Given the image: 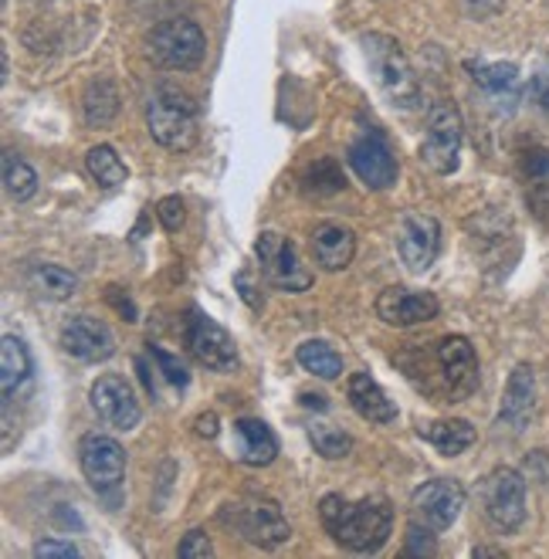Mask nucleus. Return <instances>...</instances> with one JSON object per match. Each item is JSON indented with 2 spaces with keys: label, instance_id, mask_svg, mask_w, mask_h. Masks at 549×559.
<instances>
[{
  "label": "nucleus",
  "instance_id": "nucleus-1",
  "mask_svg": "<svg viewBox=\"0 0 549 559\" xmlns=\"http://www.w3.org/2000/svg\"><path fill=\"white\" fill-rule=\"evenodd\" d=\"M326 533L349 552H377L394 530V509L383 499L346 502L343 496H326L319 502Z\"/></svg>",
  "mask_w": 549,
  "mask_h": 559
},
{
  "label": "nucleus",
  "instance_id": "nucleus-2",
  "mask_svg": "<svg viewBox=\"0 0 549 559\" xmlns=\"http://www.w3.org/2000/svg\"><path fill=\"white\" fill-rule=\"evenodd\" d=\"M360 45H363L370 72H373V82L383 92L386 103L404 112L421 106V82H417V75L410 69V58L404 55L401 41L373 31V35H363Z\"/></svg>",
  "mask_w": 549,
  "mask_h": 559
},
{
  "label": "nucleus",
  "instance_id": "nucleus-3",
  "mask_svg": "<svg viewBox=\"0 0 549 559\" xmlns=\"http://www.w3.org/2000/svg\"><path fill=\"white\" fill-rule=\"evenodd\" d=\"M146 129L164 150H190L198 143V109H193L190 95L170 85L159 88L146 106Z\"/></svg>",
  "mask_w": 549,
  "mask_h": 559
},
{
  "label": "nucleus",
  "instance_id": "nucleus-4",
  "mask_svg": "<svg viewBox=\"0 0 549 559\" xmlns=\"http://www.w3.org/2000/svg\"><path fill=\"white\" fill-rule=\"evenodd\" d=\"M204 51H207V38L201 24L190 17H170L164 24H156L150 35V58L159 69L193 72L204 61Z\"/></svg>",
  "mask_w": 549,
  "mask_h": 559
},
{
  "label": "nucleus",
  "instance_id": "nucleus-5",
  "mask_svg": "<svg viewBox=\"0 0 549 559\" xmlns=\"http://www.w3.org/2000/svg\"><path fill=\"white\" fill-rule=\"evenodd\" d=\"M481 509L499 533H515L526 522V478L515 468H496L478 485Z\"/></svg>",
  "mask_w": 549,
  "mask_h": 559
},
{
  "label": "nucleus",
  "instance_id": "nucleus-6",
  "mask_svg": "<svg viewBox=\"0 0 549 559\" xmlns=\"http://www.w3.org/2000/svg\"><path fill=\"white\" fill-rule=\"evenodd\" d=\"M465 140V122L462 112L451 103H434L428 112V129H425V143H421V163L441 177L458 170V153Z\"/></svg>",
  "mask_w": 549,
  "mask_h": 559
},
{
  "label": "nucleus",
  "instance_id": "nucleus-7",
  "mask_svg": "<svg viewBox=\"0 0 549 559\" xmlns=\"http://www.w3.org/2000/svg\"><path fill=\"white\" fill-rule=\"evenodd\" d=\"M224 522L235 525L248 543L262 546V549H275L293 536L278 502H272L265 496H244L241 502L228 506L224 509Z\"/></svg>",
  "mask_w": 549,
  "mask_h": 559
},
{
  "label": "nucleus",
  "instance_id": "nucleus-8",
  "mask_svg": "<svg viewBox=\"0 0 549 559\" xmlns=\"http://www.w3.org/2000/svg\"><path fill=\"white\" fill-rule=\"evenodd\" d=\"M79 465L85 481L99 491L103 499L119 502V488L126 478V451L109 435H85L79 441Z\"/></svg>",
  "mask_w": 549,
  "mask_h": 559
},
{
  "label": "nucleus",
  "instance_id": "nucleus-9",
  "mask_svg": "<svg viewBox=\"0 0 549 559\" xmlns=\"http://www.w3.org/2000/svg\"><path fill=\"white\" fill-rule=\"evenodd\" d=\"M465 509V488L455 478H434L414 488L410 496V522L425 525L431 533H444L455 525Z\"/></svg>",
  "mask_w": 549,
  "mask_h": 559
},
{
  "label": "nucleus",
  "instance_id": "nucleus-10",
  "mask_svg": "<svg viewBox=\"0 0 549 559\" xmlns=\"http://www.w3.org/2000/svg\"><path fill=\"white\" fill-rule=\"evenodd\" d=\"M346 159H349L353 174H357L370 190H391L401 177L397 156L380 129H363V133L349 143Z\"/></svg>",
  "mask_w": 549,
  "mask_h": 559
},
{
  "label": "nucleus",
  "instance_id": "nucleus-11",
  "mask_svg": "<svg viewBox=\"0 0 549 559\" xmlns=\"http://www.w3.org/2000/svg\"><path fill=\"white\" fill-rule=\"evenodd\" d=\"M258 265H262L265 278L282 292H306L312 285V272L302 265V258L293 241H285L275 231H262L254 241Z\"/></svg>",
  "mask_w": 549,
  "mask_h": 559
},
{
  "label": "nucleus",
  "instance_id": "nucleus-12",
  "mask_svg": "<svg viewBox=\"0 0 549 559\" xmlns=\"http://www.w3.org/2000/svg\"><path fill=\"white\" fill-rule=\"evenodd\" d=\"M397 254L414 275H425L441 254V224L431 214L407 211L397 221Z\"/></svg>",
  "mask_w": 549,
  "mask_h": 559
},
{
  "label": "nucleus",
  "instance_id": "nucleus-13",
  "mask_svg": "<svg viewBox=\"0 0 549 559\" xmlns=\"http://www.w3.org/2000/svg\"><path fill=\"white\" fill-rule=\"evenodd\" d=\"M187 346L198 364H204L214 373H235L238 370V346L231 333L220 322L193 312L187 322Z\"/></svg>",
  "mask_w": 549,
  "mask_h": 559
},
{
  "label": "nucleus",
  "instance_id": "nucleus-14",
  "mask_svg": "<svg viewBox=\"0 0 549 559\" xmlns=\"http://www.w3.org/2000/svg\"><path fill=\"white\" fill-rule=\"evenodd\" d=\"M88 401H92V411L99 414V420H106L109 427H116V431H133L143 417L133 386L116 373H106L95 380L88 390Z\"/></svg>",
  "mask_w": 549,
  "mask_h": 559
},
{
  "label": "nucleus",
  "instance_id": "nucleus-15",
  "mask_svg": "<svg viewBox=\"0 0 549 559\" xmlns=\"http://www.w3.org/2000/svg\"><path fill=\"white\" fill-rule=\"evenodd\" d=\"M61 349L82 359V364H99L116 353V336L103 319L92 316H75L61 325Z\"/></svg>",
  "mask_w": 549,
  "mask_h": 559
},
{
  "label": "nucleus",
  "instance_id": "nucleus-16",
  "mask_svg": "<svg viewBox=\"0 0 549 559\" xmlns=\"http://www.w3.org/2000/svg\"><path fill=\"white\" fill-rule=\"evenodd\" d=\"M441 377L447 383V393L455 401L468 397V393L478 386V356L475 346L465 336H444L434 349Z\"/></svg>",
  "mask_w": 549,
  "mask_h": 559
},
{
  "label": "nucleus",
  "instance_id": "nucleus-17",
  "mask_svg": "<svg viewBox=\"0 0 549 559\" xmlns=\"http://www.w3.org/2000/svg\"><path fill=\"white\" fill-rule=\"evenodd\" d=\"M438 299L431 292H414V288H383L377 295V316L386 322V325H397V329H407V325H421V322H431L438 319Z\"/></svg>",
  "mask_w": 549,
  "mask_h": 559
},
{
  "label": "nucleus",
  "instance_id": "nucleus-18",
  "mask_svg": "<svg viewBox=\"0 0 549 559\" xmlns=\"http://www.w3.org/2000/svg\"><path fill=\"white\" fill-rule=\"evenodd\" d=\"M533 414H536V373L529 364H520L505 383L499 417H502V424L512 427V431H526Z\"/></svg>",
  "mask_w": 549,
  "mask_h": 559
},
{
  "label": "nucleus",
  "instance_id": "nucleus-19",
  "mask_svg": "<svg viewBox=\"0 0 549 559\" xmlns=\"http://www.w3.org/2000/svg\"><path fill=\"white\" fill-rule=\"evenodd\" d=\"M312 258H315V265L322 272H343L353 254H357V235L349 231V227L343 224H319L315 231H312Z\"/></svg>",
  "mask_w": 549,
  "mask_h": 559
},
{
  "label": "nucleus",
  "instance_id": "nucleus-20",
  "mask_svg": "<svg viewBox=\"0 0 549 559\" xmlns=\"http://www.w3.org/2000/svg\"><path fill=\"white\" fill-rule=\"evenodd\" d=\"M346 401L357 411L363 420L370 424H394L397 420V407L386 397L383 386L370 377V373H353L346 383Z\"/></svg>",
  "mask_w": 549,
  "mask_h": 559
},
{
  "label": "nucleus",
  "instance_id": "nucleus-21",
  "mask_svg": "<svg viewBox=\"0 0 549 559\" xmlns=\"http://www.w3.org/2000/svg\"><path fill=\"white\" fill-rule=\"evenodd\" d=\"M235 438H238V462L251 468H265L275 462L278 454V438L275 431L258 417H241L235 424Z\"/></svg>",
  "mask_w": 549,
  "mask_h": 559
},
{
  "label": "nucleus",
  "instance_id": "nucleus-22",
  "mask_svg": "<svg viewBox=\"0 0 549 559\" xmlns=\"http://www.w3.org/2000/svg\"><path fill=\"white\" fill-rule=\"evenodd\" d=\"M417 435H421L444 457H455V454H462V451H468L475 444V427L468 420H434V424H421V427H417Z\"/></svg>",
  "mask_w": 549,
  "mask_h": 559
},
{
  "label": "nucleus",
  "instance_id": "nucleus-23",
  "mask_svg": "<svg viewBox=\"0 0 549 559\" xmlns=\"http://www.w3.org/2000/svg\"><path fill=\"white\" fill-rule=\"evenodd\" d=\"M31 377V353L24 340L4 336L0 343V390H4V401H14V393L27 383Z\"/></svg>",
  "mask_w": 549,
  "mask_h": 559
},
{
  "label": "nucleus",
  "instance_id": "nucleus-24",
  "mask_svg": "<svg viewBox=\"0 0 549 559\" xmlns=\"http://www.w3.org/2000/svg\"><path fill=\"white\" fill-rule=\"evenodd\" d=\"M82 116L92 129H106L119 116V88L109 79L88 82V88L82 95Z\"/></svg>",
  "mask_w": 549,
  "mask_h": 559
},
{
  "label": "nucleus",
  "instance_id": "nucleus-25",
  "mask_svg": "<svg viewBox=\"0 0 549 559\" xmlns=\"http://www.w3.org/2000/svg\"><path fill=\"white\" fill-rule=\"evenodd\" d=\"M27 285L38 299H48V302H64L79 292V278L61 265H35L27 275Z\"/></svg>",
  "mask_w": 549,
  "mask_h": 559
},
{
  "label": "nucleus",
  "instance_id": "nucleus-26",
  "mask_svg": "<svg viewBox=\"0 0 549 559\" xmlns=\"http://www.w3.org/2000/svg\"><path fill=\"white\" fill-rule=\"evenodd\" d=\"M465 69L472 72L475 85L486 88L496 98H515V88H520V69L515 64H486V61H468Z\"/></svg>",
  "mask_w": 549,
  "mask_h": 559
},
{
  "label": "nucleus",
  "instance_id": "nucleus-27",
  "mask_svg": "<svg viewBox=\"0 0 549 559\" xmlns=\"http://www.w3.org/2000/svg\"><path fill=\"white\" fill-rule=\"evenodd\" d=\"M85 170L103 190H112V187L126 183V177H129L126 163L119 159V153L112 146H92L85 153Z\"/></svg>",
  "mask_w": 549,
  "mask_h": 559
},
{
  "label": "nucleus",
  "instance_id": "nucleus-28",
  "mask_svg": "<svg viewBox=\"0 0 549 559\" xmlns=\"http://www.w3.org/2000/svg\"><path fill=\"white\" fill-rule=\"evenodd\" d=\"M299 364H302V370H309L319 380H336L343 373V356L322 340H309L299 346Z\"/></svg>",
  "mask_w": 549,
  "mask_h": 559
},
{
  "label": "nucleus",
  "instance_id": "nucleus-29",
  "mask_svg": "<svg viewBox=\"0 0 549 559\" xmlns=\"http://www.w3.org/2000/svg\"><path fill=\"white\" fill-rule=\"evenodd\" d=\"M4 190L14 204H24L38 193V174L17 153H4Z\"/></svg>",
  "mask_w": 549,
  "mask_h": 559
},
{
  "label": "nucleus",
  "instance_id": "nucleus-30",
  "mask_svg": "<svg viewBox=\"0 0 549 559\" xmlns=\"http://www.w3.org/2000/svg\"><path fill=\"white\" fill-rule=\"evenodd\" d=\"M309 441L315 444V451L322 457H330V462H336V457H346L353 451V438L346 431H339V427H330V424L309 427Z\"/></svg>",
  "mask_w": 549,
  "mask_h": 559
},
{
  "label": "nucleus",
  "instance_id": "nucleus-31",
  "mask_svg": "<svg viewBox=\"0 0 549 559\" xmlns=\"http://www.w3.org/2000/svg\"><path fill=\"white\" fill-rule=\"evenodd\" d=\"M520 163H523V177H526V183H529L533 190L546 193V190H549V150L529 146V150H523Z\"/></svg>",
  "mask_w": 549,
  "mask_h": 559
},
{
  "label": "nucleus",
  "instance_id": "nucleus-32",
  "mask_svg": "<svg viewBox=\"0 0 549 559\" xmlns=\"http://www.w3.org/2000/svg\"><path fill=\"white\" fill-rule=\"evenodd\" d=\"M306 187L315 190V193H336V190H343L346 180H343V174L336 167V159H315L312 167H309V174H306Z\"/></svg>",
  "mask_w": 549,
  "mask_h": 559
},
{
  "label": "nucleus",
  "instance_id": "nucleus-33",
  "mask_svg": "<svg viewBox=\"0 0 549 559\" xmlns=\"http://www.w3.org/2000/svg\"><path fill=\"white\" fill-rule=\"evenodd\" d=\"M150 356L159 364V370H164V380H167L170 386H177V390H183V386H187V380H190V377H187V370H183V364H180L177 356L164 353L159 346H150Z\"/></svg>",
  "mask_w": 549,
  "mask_h": 559
},
{
  "label": "nucleus",
  "instance_id": "nucleus-34",
  "mask_svg": "<svg viewBox=\"0 0 549 559\" xmlns=\"http://www.w3.org/2000/svg\"><path fill=\"white\" fill-rule=\"evenodd\" d=\"M156 217H159V224H164L170 235H177L180 227H183V217H187L183 214V201H180V197H164V201L156 204Z\"/></svg>",
  "mask_w": 549,
  "mask_h": 559
},
{
  "label": "nucleus",
  "instance_id": "nucleus-35",
  "mask_svg": "<svg viewBox=\"0 0 549 559\" xmlns=\"http://www.w3.org/2000/svg\"><path fill=\"white\" fill-rule=\"evenodd\" d=\"M183 559H207V556H214V546H211V539H207V533H201V530H190L183 539H180V549H177Z\"/></svg>",
  "mask_w": 549,
  "mask_h": 559
},
{
  "label": "nucleus",
  "instance_id": "nucleus-36",
  "mask_svg": "<svg viewBox=\"0 0 549 559\" xmlns=\"http://www.w3.org/2000/svg\"><path fill=\"white\" fill-rule=\"evenodd\" d=\"M434 552H438L434 533L414 522L410 530H407V556H434Z\"/></svg>",
  "mask_w": 549,
  "mask_h": 559
},
{
  "label": "nucleus",
  "instance_id": "nucleus-37",
  "mask_svg": "<svg viewBox=\"0 0 549 559\" xmlns=\"http://www.w3.org/2000/svg\"><path fill=\"white\" fill-rule=\"evenodd\" d=\"M472 21H492L505 11V0H462Z\"/></svg>",
  "mask_w": 549,
  "mask_h": 559
},
{
  "label": "nucleus",
  "instance_id": "nucleus-38",
  "mask_svg": "<svg viewBox=\"0 0 549 559\" xmlns=\"http://www.w3.org/2000/svg\"><path fill=\"white\" fill-rule=\"evenodd\" d=\"M35 556H38V559H75L79 549H75L72 543H61V539H41V543L35 546Z\"/></svg>",
  "mask_w": 549,
  "mask_h": 559
},
{
  "label": "nucleus",
  "instance_id": "nucleus-39",
  "mask_svg": "<svg viewBox=\"0 0 549 559\" xmlns=\"http://www.w3.org/2000/svg\"><path fill=\"white\" fill-rule=\"evenodd\" d=\"M235 285L241 288V299H244V302H248L251 309H262V302L254 299V288H251V275H248V272H238Z\"/></svg>",
  "mask_w": 549,
  "mask_h": 559
},
{
  "label": "nucleus",
  "instance_id": "nucleus-40",
  "mask_svg": "<svg viewBox=\"0 0 549 559\" xmlns=\"http://www.w3.org/2000/svg\"><path fill=\"white\" fill-rule=\"evenodd\" d=\"M198 435L201 438H217V414H201L198 417Z\"/></svg>",
  "mask_w": 549,
  "mask_h": 559
},
{
  "label": "nucleus",
  "instance_id": "nucleus-41",
  "mask_svg": "<svg viewBox=\"0 0 549 559\" xmlns=\"http://www.w3.org/2000/svg\"><path fill=\"white\" fill-rule=\"evenodd\" d=\"M302 404H306V407H315V411H326V407H330L322 393H302Z\"/></svg>",
  "mask_w": 549,
  "mask_h": 559
},
{
  "label": "nucleus",
  "instance_id": "nucleus-42",
  "mask_svg": "<svg viewBox=\"0 0 549 559\" xmlns=\"http://www.w3.org/2000/svg\"><path fill=\"white\" fill-rule=\"evenodd\" d=\"M475 556H502L499 549H475Z\"/></svg>",
  "mask_w": 549,
  "mask_h": 559
}]
</instances>
